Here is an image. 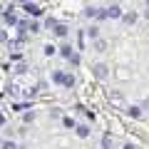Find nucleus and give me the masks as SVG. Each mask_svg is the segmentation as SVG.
Masks as SVG:
<instances>
[{
	"label": "nucleus",
	"instance_id": "17",
	"mask_svg": "<svg viewBox=\"0 0 149 149\" xmlns=\"http://www.w3.org/2000/svg\"><path fill=\"white\" fill-rule=\"evenodd\" d=\"M45 25H47V27H52V30H55V27H57V20H52V17H47V20H45Z\"/></svg>",
	"mask_w": 149,
	"mask_h": 149
},
{
	"label": "nucleus",
	"instance_id": "11",
	"mask_svg": "<svg viewBox=\"0 0 149 149\" xmlns=\"http://www.w3.org/2000/svg\"><path fill=\"white\" fill-rule=\"evenodd\" d=\"M95 47L100 50V52H104V50H107V42H104V40H100V37H97V40H95Z\"/></svg>",
	"mask_w": 149,
	"mask_h": 149
},
{
	"label": "nucleus",
	"instance_id": "12",
	"mask_svg": "<svg viewBox=\"0 0 149 149\" xmlns=\"http://www.w3.org/2000/svg\"><path fill=\"white\" fill-rule=\"evenodd\" d=\"M97 15H100L97 8H87V10H85V17H97Z\"/></svg>",
	"mask_w": 149,
	"mask_h": 149
},
{
	"label": "nucleus",
	"instance_id": "19",
	"mask_svg": "<svg viewBox=\"0 0 149 149\" xmlns=\"http://www.w3.org/2000/svg\"><path fill=\"white\" fill-rule=\"evenodd\" d=\"M22 119H25V122H32V119H35V112H25V117H22Z\"/></svg>",
	"mask_w": 149,
	"mask_h": 149
},
{
	"label": "nucleus",
	"instance_id": "18",
	"mask_svg": "<svg viewBox=\"0 0 149 149\" xmlns=\"http://www.w3.org/2000/svg\"><path fill=\"white\" fill-rule=\"evenodd\" d=\"M70 62H72V65H74V67H77V65H80V55L74 52V55H72V57H70Z\"/></svg>",
	"mask_w": 149,
	"mask_h": 149
},
{
	"label": "nucleus",
	"instance_id": "5",
	"mask_svg": "<svg viewBox=\"0 0 149 149\" xmlns=\"http://www.w3.org/2000/svg\"><path fill=\"white\" fill-rule=\"evenodd\" d=\"M65 74H67V72H62V70H55V72H52V80L57 82V85H62V82H65Z\"/></svg>",
	"mask_w": 149,
	"mask_h": 149
},
{
	"label": "nucleus",
	"instance_id": "1",
	"mask_svg": "<svg viewBox=\"0 0 149 149\" xmlns=\"http://www.w3.org/2000/svg\"><path fill=\"white\" fill-rule=\"evenodd\" d=\"M107 74H109V67H107V65H95V77H97V80H104V77H107Z\"/></svg>",
	"mask_w": 149,
	"mask_h": 149
},
{
	"label": "nucleus",
	"instance_id": "20",
	"mask_svg": "<svg viewBox=\"0 0 149 149\" xmlns=\"http://www.w3.org/2000/svg\"><path fill=\"white\" fill-rule=\"evenodd\" d=\"M45 55H47V57H50V55H55V47H52V45H45Z\"/></svg>",
	"mask_w": 149,
	"mask_h": 149
},
{
	"label": "nucleus",
	"instance_id": "21",
	"mask_svg": "<svg viewBox=\"0 0 149 149\" xmlns=\"http://www.w3.org/2000/svg\"><path fill=\"white\" fill-rule=\"evenodd\" d=\"M124 149H134V144H124Z\"/></svg>",
	"mask_w": 149,
	"mask_h": 149
},
{
	"label": "nucleus",
	"instance_id": "15",
	"mask_svg": "<svg viewBox=\"0 0 149 149\" xmlns=\"http://www.w3.org/2000/svg\"><path fill=\"white\" fill-rule=\"evenodd\" d=\"M102 149H112V139L109 137H102Z\"/></svg>",
	"mask_w": 149,
	"mask_h": 149
},
{
	"label": "nucleus",
	"instance_id": "9",
	"mask_svg": "<svg viewBox=\"0 0 149 149\" xmlns=\"http://www.w3.org/2000/svg\"><path fill=\"white\" fill-rule=\"evenodd\" d=\"M122 20L127 25H132V22H137V13H127V15H122Z\"/></svg>",
	"mask_w": 149,
	"mask_h": 149
},
{
	"label": "nucleus",
	"instance_id": "22",
	"mask_svg": "<svg viewBox=\"0 0 149 149\" xmlns=\"http://www.w3.org/2000/svg\"><path fill=\"white\" fill-rule=\"evenodd\" d=\"M20 3H30V0H20Z\"/></svg>",
	"mask_w": 149,
	"mask_h": 149
},
{
	"label": "nucleus",
	"instance_id": "2",
	"mask_svg": "<svg viewBox=\"0 0 149 149\" xmlns=\"http://www.w3.org/2000/svg\"><path fill=\"white\" fill-rule=\"evenodd\" d=\"M25 13H30V15H42V10H40V8H37V5H32V3H25Z\"/></svg>",
	"mask_w": 149,
	"mask_h": 149
},
{
	"label": "nucleus",
	"instance_id": "7",
	"mask_svg": "<svg viewBox=\"0 0 149 149\" xmlns=\"http://www.w3.org/2000/svg\"><path fill=\"white\" fill-rule=\"evenodd\" d=\"M55 35H57V37H67V25L57 22V27H55Z\"/></svg>",
	"mask_w": 149,
	"mask_h": 149
},
{
	"label": "nucleus",
	"instance_id": "4",
	"mask_svg": "<svg viewBox=\"0 0 149 149\" xmlns=\"http://www.w3.org/2000/svg\"><path fill=\"white\" fill-rule=\"evenodd\" d=\"M77 137H90V127H87V124H77Z\"/></svg>",
	"mask_w": 149,
	"mask_h": 149
},
{
	"label": "nucleus",
	"instance_id": "16",
	"mask_svg": "<svg viewBox=\"0 0 149 149\" xmlns=\"http://www.w3.org/2000/svg\"><path fill=\"white\" fill-rule=\"evenodd\" d=\"M3 149H17V144H15V142H8V139H5V142H3Z\"/></svg>",
	"mask_w": 149,
	"mask_h": 149
},
{
	"label": "nucleus",
	"instance_id": "10",
	"mask_svg": "<svg viewBox=\"0 0 149 149\" xmlns=\"http://www.w3.org/2000/svg\"><path fill=\"white\" fill-rule=\"evenodd\" d=\"M72 85H74V77H72V74H65V82H62V87H67V90H70Z\"/></svg>",
	"mask_w": 149,
	"mask_h": 149
},
{
	"label": "nucleus",
	"instance_id": "13",
	"mask_svg": "<svg viewBox=\"0 0 149 149\" xmlns=\"http://www.w3.org/2000/svg\"><path fill=\"white\" fill-rule=\"evenodd\" d=\"M87 32H90L92 40H97V35H100V27H97V25H90V30H87Z\"/></svg>",
	"mask_w": 149,
	"mask_h": 149
},
{
	"label": "nucleus",
	"instance_id": "3",
	"mask_svg": "<svg viewBox=\"0 0 149 149\" xmlns=\"http://www.w3.org/2000/svg\"><path fill=\"white\" fill-rule=\"evenodd\" d=\"M60 55H62L65 60H70V57H72V55H74V50L70 47V45H62V47H60Z\"/></svg>",
	"mask_w": 149,
	"mask_h": 149
},
{
	"label": "nucleus",
	"instance_id": "6",
	"mask_svg": "<svg viewBox=\"0 0 149 149\" xmlns=\"http://www.w3.org/2000/svg\"><path fill=\"white\" fill-rule=\"evenodd\" d=\"M107 10H109V17H122V8L119 5H109Z\"/></svg>",
	"mask_w": 149,
	"mask_h": 149
},
{
	"label": "nucleus",
	"instance_id": "14",
	"mask_svg": "<svg viewBox=\"0 0 149 149\" xmlns=\"http://www.w3.org/2000/svg\"><path fill=\"white\" fill-rule=\"evenodd\" d=\"M62 122H65V127H70V129H77V124H74V119H72V117H65Z\"/></svg>",
	"mask_w": 149,
	"mask_h": 149
},
{
	"label": "nucleus",
	"instance_id": "8",
	"mask_svg": "<svg viewBox=\"0 0 149 149\" xmlns=\"http://www.w3.org/2000/svg\"><path fill=\"white\" fill-rule=\"evenodd\" d=\"M127 112H129V117H134V119H137V117H142V107H137V104H132Z\"/></svg>",
	"mask_w": 149,
	"mask_h": 149
}]
</instances>
